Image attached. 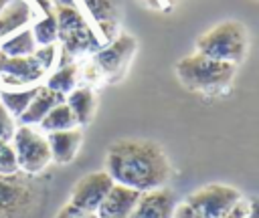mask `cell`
<instances>
[{
  "label": "cell",
  "mask_w": 259,
  "mask_h": 218,
  "mask_svg": "<svg viewBox=\"0 0 259 218\" xmlns=\"http://www.w3.org/2000/svg\"><path fill=\"white\" fill-rule=\"evenodd\" d=\"M142 192L121 186V184H113L109 194L105 196L103 204L97 210L99 218H130V214L134 212L138 200H140Z\"/></svg>",
  "instance_id": "obj_12"
},
{
  "label": "cell",
  "mask_w": 259,
  "mask_h": 218,
  "mask_svg": "<svg viewBox=\"0 0 259 218\" xmlns=\"http://www.w3.org/2000/svg\"><path fill=\"white\" fill-rule=\"evenodd\" d=\"M77 81H79V67L73 63H67V65H61L57 71L49 73L45 85L49 89H53L55 93L67 97L77 87Z\"/></svg>",
  "instance_id": "obj_20"
},
{
  "label": "cell",
  "mask_w": 259,
  "mask_h": 218,
  "mask_svg": "<svg viewBox=\"0 0 259 218\" xmlns=\"http://www.w3.org/2000/svg\"><path fill=\"white\" fill-rule=\"evenodd\" d=\"M65 101V97L63 95H59V93H55L53 89H49L47 85H38L36 87V93H34V97H32V101H30V105L26 107V111L18 117V121H20V125H38L42 119H45V115L53 109V107H57L59 103H63Z\"/></svg>",
  "instance_id": "obj_15"
},
{
  "label": "cell",
  "mask_w": 259,
  "mask_h": 218,
  "mask_svg": "<svg viewBox=\"0 0 259 218\" xmlns=\"http://www.w3.org/2000/svg\"><path fill=\"white\" fill-rule=\"evenodd\" d=\"M134 50H136V38L121 32L93 52L89 71L97 73L99 77H109L111 81H117L123 75V69L132 59Z\"/></svg>",
  "instance_id": "obj_8"
},
{
  "label": "cell",
  "mask_w": 259,
  "mask_h": 218,
  "mask_svg": "<svg viewBox=\"0 0 259 218\" xmlns=\"http://www.w3.org/2000/svg\"><path fill=\"white\" fill-rule=\"evenodd\" d=\"M245 218H259V198H253L249 202V210H247Z\"/></svg>",
  "instance_id": "obj_27"
},
{
  "label": "cell",
  "mask_w": 259,
  "mask_h": 218,
  "mask_svg": "<svg viewBox=\"0 0 259 218\" xmlns=\"http://www.w3.org/2000/svg\"><path fill=\"white\" fill-rule=\"evenodd\" d=\"M235 73L237 65L214 61L200 52L188 54L180 59L176 65V75L180 83L186 89L202 95H219L225 89H229V85L235 79Z\"/></svg>",
  "instance_id": "obj_3"
},
{
  "label": "cell",
  "mask_w": 259,
  "mask_h": 218,
  "mask_svg": "<svg viewBox=\"0 0 259 218\" xmlns=\"http://www.w3.org/2000/svg\"><path fill=\"white\" fill-rule=\"evenodd\" d=\"M174 206L172 192L166 188H156L140 196L130 218H172Z\"/></svg>",
  "instance_id": "obj_13"
},
{
  "label": "cell",
  "mask_w": 259,
  "mask_h": 218,
  "mask_svg": "<svg viewBox=\"0 0 259 218\" xmlns=\"http://www.w3.org/2000/svg\"><path fill=\"white\" fill-rule=\"evenodd\" d=\"M59 59V46H38L28 57H6L0 50V85L4 89H28L40 85L53 63Z\"/></svg>",
  "instance_id": "obj_4"
},
{
  "label": "cell",
  "mask_w": 259,
  "mask_h": 218,
  "mask_svg": "<svg viewBox=\"0 0 259 218\" xmlns=\"http://www.w3.org/2000/svg\"><path fill=\"white\" fill-rule=\"evenodd\" d=\"M38 127H40L42 133H53V131L75 129V127H79V125H77V119H75L71 107L63 101V103H59L57 107H53V109L45 115V119L38 123Z\"/></svg>",
  "instance_id": "obj_19"
},
{
  "label": "cell",
  "mask_w": 259,
  "mask_h": 218,
  "mask_svg": "<svg viewBox=\"0 0 259 218\" xmlns=\"http://www.w3.org/2000/svg\"><path fill=\"white\" fill-rule=\"evenodd\" d=\"M36 87H28V89H2L0 91V103L6 107V111L12 117H20L26 111V107L30 105V101H32V97L36 93Z\"/></svg>",
  "instance_id": "obj_21"
},
{
  "label": "cell",
  "mask_w": 259,
  "mask_h": 218,
  "mask_svg": "<svg viewBox=\"0 0 259 218\" xmlns=\"http://www.w3.org/2000/svg\"><path fill=\"white\" fill-rule=\"evenodd\" d=\"M10 143L16 151L20 172H24L28 176L40 174L53 161L49 141H47V133H42L40 129H34L32 125L16 127L14 137H12Z\"/></svg>",
  "instance_id": "obj_7"
},
{
  "label": "cell",
  "mask_w": 259,
  "mask_h": 218,
  "mask_svg": "<svg viewBox=\"0 0 259 218\" xmlns=\"http://www.w3.org/2000/svg\"><path fill=\"white\" fill-rule=\"evenodd\" d=\"M65 103L71 107L75 119H77V125H87L93 117V111H95V95L89 87H75L67 97H65Z\"/></svg>",
  "instance_id": "obj_16"
},
{
  "label": "cell",
  "mask_w": 259,
  "mask_h": 218,
  "mask_svg": "<svg viewBox=\"0 0 259 218\" xmlns=\"http://www.w3.org/2000/svg\"><path fill=\"white\" fill-rule=\"evenodd\" d=\"M12 2H14V0H0V14H2V12H4Z\"/></svg>",
  "instance_id": "obj_28"
},
{
  "label": "cell",
  "mask_w": 259,
  "mask_h": 218,
  "mask_svg": "<svg viewBox=\"0 0 259 218\" xmlns=\"http://www.w3.org/2000/svg\"><path fill=\"white\" fill-rule=\"evenodd\" d=\"M172 218H202L190 204L182 202V204H176L174 206V212H172Z\"/></svg>",
  "instance_id": "obj_25"
},
{
  "label": "cell",
  "mask_w": 259,
  "mask_h": 218,
  "mask_svg": "<svg viewBox=\"0 0 259 218\" xmlns=\"http://www.w3.org/2000/svg\"><path fill=\"white\" fill-rule=\"evenodd\" d=\"M81 139H83V133H81L79 127L47 133L51 159L57 161V164H69L77 155V151L81 147Z\"/></svg>",
  "instance_id": "obj_14"
},
{
  "label": "cell",
  "mask_w": 259,
  "mask_h": 218,
  "mask_svg": "<svg viewBox=\"0 0 259 218\" xmlns=\"http://www.w3.org/2000/svg\"><path fill=\"white\" fill-rule=\"evenodd\" d=\"M239 202H241V192L225 184H208L204 188H198L186 198V204H190L202 218H223Z\"/></svg>",
  "instance_id": "obj_9"
},
{
  "label": "cell",
  "mask_w": 259,
  "mask_h": 218,
  "mask_svg": "<svg viewBox=\"0 0 259 218\" xmlns=\"http://www.w3.org/2000/svg\"><path fill=\"white\" fill-rule=\"evenodd\" d=\"M18 157L12 147V143H2L0 145V174L2 176H14L18 174Z\"/></svg>",
  "instance_id": "obj_22"
},
{
  "label": "cell",
  "mask_w": 259,
  "mask_h": 218,
  "mask_svg": "<svg viewBox=\"0 0 259 218\" xmlns=\"http://www.w3.org/2000/svg\"><path fill=\"white\" fill-rule=\"evenodd\" d=\"M105 172L115 184L150 192L164 188L172 176L170 159L164 149L148 139H117L105 155Z\"/></svg>",
  "instance_id": "obj_1"
},
{
  "label": "cell",
  "mask_w": 259,
  "mask_h": 218,
  "mask_svg": "<svg viewBox=\"0 0 259 218\" xmlns=\"http://www.w3.org/2000/svg\"><path fill=\"white\" fill-rule=\"evenodd\" d=\"M247 210H249V202H239L231 212H227L223 218H245L247 216Z\"/></svg>",
  "instance_id": "obj_26"
},
{
  "label": "cell",
  "mask_w": 259,
  "mask_h": 218,
  "mask_svg": "<svg viewBox=\"0 0 259 218\" xmlns=\"http://www.w3.org/2000/svg\"><path fill=\"white\" fill-rule=\"evenodd\" d=\"M196 52L239 65L247 54V30L239 20H223L196 40Z\"/></svg>",
  "instance_id": "obj_5"
},
{
  "label": "cell",
  "mask_w": 259,
  "mask_h": 218,
  "mask_svg": "<svg viewBox=\"0 0 259 218\" xmlns=\"http://www.w3.org/2000/svg\"><path fill=\"white\" fill-rule=\"evenodd\" d=\"M53 8L57 14V42L61 44L59 57L63 59L61 65H67L69 59H75L85 52L93 54L103 46L87 16L75 6L73 0H59Z\"/></svg>",
  "instance_id": "obj_2"
},
{
  "label": "cell",
  "mask_w": 259,
  "mask_h": 218,
  "mask_svg": "<svg viewBox=\"0 0 259 218\" xmlns=\"http://www.w3.org/2000/svg\"><path fill=\"white\" fill-rule=\"evenodd\" d=\"M42 6L45 16L34 20L30 30L34 34V40L38 46H47V44H57V14L55 8L47 2V0H36Z\"/></svg>",
  "instance_id": "obj_17"
},
{
  "label": "cell",
  "mask_w": 259,
  "mask_h": 218,
  "mask_svg": "<svg viewBox=\"0 0 259 218\" xmlns=\"http://www.w3.org/2000/svg\"><path fill=\"white\" fill-rule=\"evenodd\" d=\"M115 182L111 180V176L103 170V172H91L87 176H83L75 186H73V192H71V204L83 208V210H89V212H97L99 206L103 204L105 196L109 194L111 186Z\"/></svg>",
  "instance_id": "obj_10"
},
{
  "label": "cell",
  "mask_w": 259,
  "mask_h": 218,
  "mask_svg": "<svg viewBox=\"0 0 259 218\" xmlns=\"http://www.w3.org/2000/svg\"><path fill=\"white\" fill-rule=\"evenodd\" d=\"M81 4L95 22L105 42L117 36L121 22V0H81Z\"/></svg>",
  "instance_id": "obj_11"
},
{
  "label": "cell",
  "mask_w": 259,
  "mask_h": 218,
  "mask_svg": "<svg viewBox=\"0 0 259 218\" xmlns=\"http://www.w3.org/2000/svg\"><path fill=\"white\" fill-rule=\"evenodd\" d=\"M16 125H14V117L6 111V107L0 103V145L2 143H10L14 137Z\"/></svg>",
  "instance_id": "obj_23"
},
{
  "label": "cell",
  "mask_w": 259,
  "mask_h": 218,
  "mask_svg": "<svg viewBox=\"0 0 259 218\" xmlns=\"http://www.w3.org/2000/svg\"><path fill=\"white\" fill-rule=\"evenodd\" d=\"M42 190L34 176L18 172L14 176L0 174V218H28L38 202Z\"/></svg>",
  "instance_id": "obj_6"
},
{
  "label": "cell",
  "mask_w": 259,
  "mask_h": 218,
  "mask_svg": "<svg viewBox=\"0 0 259 218\" xmlns=\"http://www.w3.org/2000/svg\"><path fill=\"white\" fill-rule=\"evenodd\" d=\"M55 218H99V216H97V212H89V210H83V208H79V206L67 202V204L55 214Z\"/></svg>",
  "instance_id": "obj_24"
},
{
  "label": "cell",
  "mask_w": 259,
  "mask_h": 218,
  "mask_svg": "<svg viewBox=\"0 0 259 218\" xmlns=\"http://www.w3.org/2000/svg\"><path fill=\"white\" fill-rule=\"evenodd\" d=\"M38 48L36 40H34V34L30 30V26L10 34L8 38H4L0 42V50L6 54V57H28L32 54L34 50Z\"/></svg>",
  "instance_id": "obj_18"
}]
</instances>
